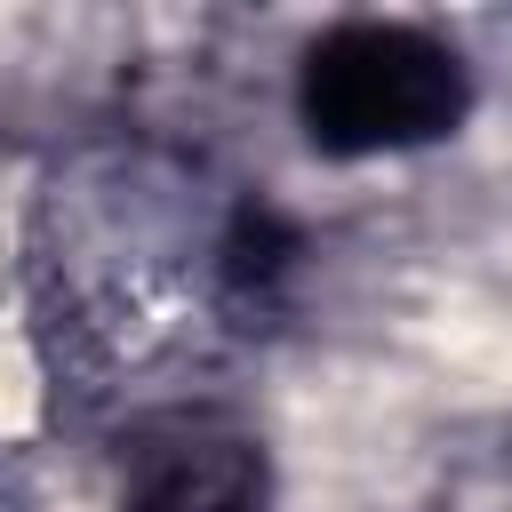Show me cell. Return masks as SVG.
<instances>
[{
  "label": "cell",
  "instance_id": "7a4b0ae2",
  "mask_svg": "<svg viewBox=\"0 0 512 512\" xmlns=\"http://www.w3.org/2000/svg\"><path fill=\"white\" fill-rule=\"evenodd\" d=\"M264 440L224 408H160L120 440V512H264Z\"/></svg>",
  "mask_w": 512,
  "mask_h": 512
},
{
  "label": "cell",
  "instance_id": "6da1fadb",
  "mask_svg": "<svg viewBox=\"0 0 512 512\" xmlns=\"http://www.w3.org/2000/svg\"><path fill=\"white\" fill-rule=\"evenodd\" d=\"M464 112H472V64L424 24L352 16L328 24L296 64V120L328 160L440 144L464 128Z\"/></svg>",
  "mask_w": 512,
  "mask_h": 512
}]
</instances>
